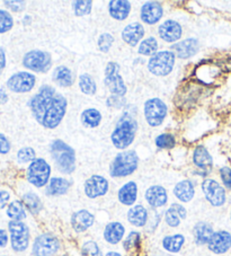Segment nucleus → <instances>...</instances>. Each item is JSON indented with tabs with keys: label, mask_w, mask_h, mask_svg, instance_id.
Wrapping results in <instances>:
<instances>
[{
	"label": "nucleus",
	"mask_w": 231,
	"mask_h": 256,
	"mask_svg": "<svg viewBox=\"0 0 231 256\" xmlns=\"http://www.w3.org/2000/svg\"><path fill=\"white\" fill-rule=\"evenodd\" d=\"M113 42H114V38L112 34L102 33L98 38V41H97V46H98L100 51L106 54V52H108L110 48H112Z\"/></svg>",
	"instance_id": "nucleus-43"
},
{
	"label": "nucleus",
	"mask_w": 231,
	"mask_h": 256,
	"mask_svg": "<svg viewBox=\"0 0 231 256\" xmlns=\"http://www.w3.org/2000/svg\"><path fill=\"white\" fill-rule=\"evenodd\" d=\"M141 244V234L138 232H131L123 240V248L126 252L134 250Z\"/></svg>",
	"instance_id": "nucleus-39"
},
{
	"label": "nucleus",
	"mask_w": 231,
	"mask_h": 256,
	"mask_svg": "<svg viewBox=\"0 0 231 256\" xmlns=\"http://www.w3.org/2000/svg\"><path fill=\"white\" fill-rule=\"evenodd\" d=\"M28 105L38 123L46 129H56L64 120L68 102L56 88L44 85L30 100Z\"/></svg>",
	"instance_id": "nucleus-1"
},
{
	"label": "nucleus",
	"mask_w": 231,
	"mask_h": 256,
	"mask_svg": "<svg viewBox=\"0 0 231 256\" xmlns=\"http://www.w3.org/2000/svg\"><path fill=\"white\" fill-rule=\"evenodd\" d=\"M185 244V236L182 234H175V235H168L162 238V246L168 253L177 254L180 253Z\"/></svg>",
	"instance_id": "nucleus-32"
},
{
	"label": "nucleus",
	"mask_w": 231,
	"mask_h": 256,
	"mask_svg": "<svg viewBox=\"0 0 231 256\" xmlns=\"http://www.w3.org/2000/svg\"><path fill=\"white\" fill-rule=\"evenodd\" d=\"M174 196L180 202L188 203L195 196V185L190 180H184L177 183L174 188Z\"/></svg>",
	"instance_id": "nucleus-26"
},
{
	"label": "nucleus",
	"mask_w": 231,
	"mask_h": 256,
	"mask_svg": "<svg viewBox=\"0 0 231 256\" xmlns=\"http://www.w3.org/2000/svg\"><path fill=\"white\" fill-rule=\"evenodd\" d=\"M126 235V227L118 222H110L104 228V240L110 245H118Z\"/></svg>",
	"instance_id": "nucleus-23"
},
{
	"label": "nucleus",
	"mask_w": 231,
	"mask_h": 256,
	"mask_svg": "<svg viewBox=\"0 0 231 256\" xmlns=\"http://www.w3.org/2000/svg\"><path fill=\"white\" fill-rule=\"evenodd\" d=\"M10 200V193L8 191H0V210L5 208L8 204V201Z\"/></svg>",
	"instance_id": "nucleus-49"
},
{
	"label": "nucleus",
	"mask_w": 231,
	"mask_h": 256,
	"mask_svg": "<svg viewBox=\"0 0 231 256\" xmlns=\"http://www.w3.org/2000/svg\"><path fill=\"white\" fill-rule=\"evenodd\" d=\"M4 5H5L7 8H10V10H12V12H20L25 10L26 2H22V0H12V2H4Z\"/></svg>",
	"instance_id": "nucleus-46"
},
{
	"label": "nucleus",
	"mask_w": 231,
	"mask_h": 256,
	"mask_svg": "<svg viewBox=\"0 0 231 256\" xmlns=\"http://www.w3.org/2000/svg\"><path fill=\"white\" fill-rule=\"evenodd\" d=\"M158 34L162 41L167 43H174L180 41L182 34H183V28H182L178 22L168 20L159 26Z\"/></svg>",
	"instance_id": "nucleus-20"
},
{
	"label": "nucleus",
	"mask_w": 231,
	"mask_h": 256,
	"mask_svg": "<svg viewBox=\"0 0 231 256\" xmlns=\"http://www.w3.org/2000/svg\"><path fill=\"white\" fill-rule=\"evenodd\" d=\"M8 230L10 234L12 248L17 253H22L28 248L30 234L28 224L23 222L12 220L8 224Z\"/></svg>",
	"instance_id": "nucleus-7"
},
{
	"label": "nucleus",
	"mask_w": 231,
	"mask_h": 256,
	"mask_svg": "<svg viewBox=\"0 0 231 256\" xmlns=\"http://www.w3.org/2000/svg\"><path fill=\"white\" fill-rule=\"evenodd\" d=\"M2 256H6V255H2Z\"/></svg>",
	"instance_id": "nucleus-56"
},
{
	"label": "nucleus",
	"mask_w": 231,
	"mask_h": 256,
	"mask_svg": "<svg viewBox=\"0 0 231 256\" xmlns=\"http://www.w3.org/2000/svg\"><path fill=\"white\" fill-rule=\"evenodd\" d=\"M70 224L71 227L74 229V232L77 234L85 232L88 229L94 226L95 216L92 214L90 211H88L86 209L78 210L71 216Z\"/></svg>",
	"instance_id": "nucleus-16"
},
{
	"label": "nucleus",
	"mask_w": 231,
	"mask_h": 256,
	"mask_svg": "<svg viewBox=\"0 0 231 256\" xmlns=\"http://www.w3.org/2000/svg\"><path fill=\"white\" fill-rule=\"evenodd\" d=\"M26 178L35 188L46 186L51 180V166L43 158H36L26 170Z\"/></svg>",
	"instance_id": "nucleus-5"
},
{
	"label": "nucleus",
	"mask_w": 231,
	"mask_h": 256,
	"mask_svg": "<svg viewBox=\"0 0 231 256\" xmlns=\"http://www.w3.org/2000/svg\"><path fill=\"white\" fill-rule=\"evenodd\" d=\"M158 50V42L154 36L146 38L140 43L139 46V54L141 56H152L157 54Z\"/></svg>",
	"instance_id": "nucleus-37"
},
{
	"label": "nucleus",
	"mask_w": 231,
	"mask_h": 256,
	"mask_svg": "<svg viewBox=\"0 0 231 256\" xmlns=\"http://www.w3.org/2000/svg\"><path fill=\"white\" fill-rule=\"evenodd\" d=\"M52 79L58 86L64 88L72 86L74 82L72 72L68 67H66V66H59V67L53 70Z\"/></svg>",
	"instance_id": "nucleus-31"
},
{
	"label": "nucleus",
	"mask_w": 231,
	"mask_h": 256,
	"mask_svg": "<svg viewBox=\"0 0 231 256\" xmlns=\"http://www.w3.org/2000/svg\"><path fill=\"white\" fill-rule=\"evenodd\" d=\"M131 12V4L128 0H110L108 2V12L112 18L124 20Z\"/></svg>",
	"instance_id": "nucleus-28"
},
{
	"label": "nucleus",
	"mask_w": 231,
	"mask_h": 256,
	"mask_svg": "<svg viewBox=\"0 0 231 256\" xmlns=\"http://www.w3.org/2000/svg\"><path fill=\"white\" fill-rule=\"evenodd\" d=\"M80 121L84 126L86 128H96L100 126L102 121V114L96 108H87L82 113L80 116Z\"/></svg>",
	"instance_id": "nucleus-34"
},
{
	"label": "nucleus",
	"mask_w": 231,
	"mask_h": 256,
	"mask_svg": "<svg viewBox=\"0 0 231 256\" xmlns=\"http://www.w3.org/2000/svg\"><path fill=\"white\" fill-rule=\"evenodd\" d=\"M61 248L59 238L50 232H44L35 238L32 245L33 256H54Z\"/></svg>",
	"instance_id": "nucleus-8"
},
{
	"label": "nucleus",
	"mask_w": 231,
	"mask_h": 256,
	"mask_svg": "<svg viewBox=\"0 0 231 256\" xmlns=\"http://www.w3.org/2000/svg\"><path fill=\"white\" fill-rule=\"evenodd\" d=\"M138 131L136 120L130 114H124L118 118L114 130L110 136L114 147L120 150H124L130 147L134 141Z\"/></svg>",
	"instance_id": "nucleus-2"
},
{
	"label": "nucleus",
	"mask_w": 231,
	"mask_h": 256,
	"mask_svg": "<svg viewBox=\"0 0 231 256\" xmlns=\"http://www.w3.org/2000/svg\"><path fill=\"white\" fill-rule=\"evenodd\" d=\"M193 162L198 170H202L204 172H206V173L211 170L213 166L212 156L204 146H198V147L194 149Z\"/></svg>",
	"instance_id": "nucleus-27"
},
{
	"label": "nucleus",
	"mask_w": 231,
	"mask_h": 256,
	"mask_svg": "<svg viewBox=\"0 0 231 256\" xmlns=\"http://www.w3.org/2000/svg\"><path fill=\"white\" fill-rule=\"evenodd\" d=\"M103 256H123V255L121 253H118V252L110 250V252H108V253H105Z\"/></svg>",
	"instance_id": "nucleus-53"
},
{
	"label": "nucleus",
	"mask_w": 231,
	"mask_h": 256,
	"mask_svg": "<svg viewBox=\"0 0 231 256\" xmlns=\"http://www.w3.org/2000/svg\"><path fill=\"white\" fill-rule=\"evenodd\" d=\"M168 108L160 98H150L144 103V114L150 126H159L165 120Z\"/></svg>",
	"instance_id": "nucleus-9"
},
{
	"label": "nucleus",
	"mask_w": 231,
	"mask_h": 256,
	"mask_svg": "<svg viewBox=\"0 0 231 256\" xmlns=\"http://www.w3.org/2000/svg\"><path fill=\"white\" fill-rule=\"evenodd\" d=\"M230 219H231V212H230Z\"/></svg>",
	"instance_id": "nucleus-55"
},
{
	"label": "nucleus",
	"mask_w": 231,
	"mask_h": 256,
	"mask_svg": "<svg viewBox=\"0 0 231 256\" xmlns=\"http://www.w3.org/2000/svg\"><path fill=\"white\" fill-rule=\"evenodd\" d=\"M144 198L152 209H159L165 206L168 202V193L162 185H152L146 188Z\"/></svg>",
	"instance_id": "nucleus-19"
},
{
	"label": "nucleus",
	"mask_w": 231,
	"mask_h": 256,
	"mask_svg": "<svg viewBox=\"0 0 231 256\" xmlns=\"http://www.w3.org/2000/svg\"><path fill=\"white\" fill-rule=\"evenodd\" d=\"M139 166V157L134 150H126L118 154L110 166V175L114 178H122L132 175Z\"/></svg>",
	"instance_id": "nucleus-4"
},
{
	"label": "nucleus",
	"mask_w": 231,
	"mask_h": 256,
	"mask_svg": "<svg viewBox=\"0 0 231 256\" xmlns=\"http://www.w3.org/2000/svg\"><path fill=\"white\" fill-rule=\"evenodd\" d=\"M220 178L224 188L231 190V168L228 166H224L220 168Z\"/></svg>",
	"instance_id": "nucleus-45"
},
{
	"label": "nucleus",
	"mask_w": 231,
	"mask_h": 256,
	"mask_svg": "<svg viewBox=\"0 0 231 256\" xmlns=\"http://www.w3.org/2000/svg\"><path fill=\"white\" fill-rule=\"evenodd\" d=\"M128 222L136 228L144 227L149 222V212L142 204H134L128 211Z\"/></svg>",
	"instance_id": "nucleus-24"
},
{
	"label": "nucleus",
	"mask_w": 231,
	"mask_h": 256,
	"mask_svg": "<svg viewBox=\"0 0 231 256\" xmlns=\"http://www.w3.org/2000/svg\"><path fill=\"white\" fill-rule=\"evenodd\" d=\"M82 256H100V248L94 240H87L82 246Z\"/></svg>",
	"instance_id": "nucleus-44"
},
{
	"label": "nucleus",
	"mask_w": 231,
	"mask_h": 256,
	"mask_svg": "<svg viewBox=\"0 0 231 256\" xmlns=\"http://www.w3.org/2000/svg\"><path fill=\"white\" fill-rule=\"evenodd\" d=\"M138 198V185L133 180L123 184L118 192V200L126 206H133Z\"/></svg>",
	"instance_id": "nucleus-25"
},
{
	"label": "nucleus",
	"mask_w": 231,
	"mask_h": 256,
	"mask_svg": "<svg viewBox=\"0 0 231 256\" xmlns=\"http://www.w3.org/2000/svg\"><path fill=\"white\" fill-rule=\"evenodd\" d=\"M176 56L170 50L158 51L152 56L148 62L149 72L154 76H167L170 74L175 66Z\"/></svg>",
	"instance_id": "nucleus-6"
},
{
	"label": "nucleus",
	"mask_w": 231,
	"mask_h": 256,
	"mask_svg": "<svg viewBox=\"0 0 231 256\" xmlns=\"http://www.w3.org/2000/svg\"><path fill=\"white\" fill-rule=\"evenodd\" d=\"M124 103H126V100H124L123 97L116 96V95H112L108 100H106V104H108L110 108H118L116 104H118L120 108H122Z\"/></svg>",
	"instance_id": "nucleus-48"
},
{
	"label": "nucleus",
	"mask_w": 231,
	"mask_h": 256,
	"mask_svg": "<svg viewBox=\"0 0 231 256\" xmlns=\"http://www.w3.org/2000/svg\"><path fill=\"white\" fill-rule=\"evenodd\" d=\"M105 86L113 95L123 97L126 94V86L120 74V64L116 62H108L105 68Z\"/></svg>",
	"instance_id": "nucleus-10"
},
{
	"label": "nucleus",
	"mask_w": 231,
	"mask_h": 256,
	"mask_svg": "<svg viewBox=\"0 0 231 256\" xmlns=\"http://www.w3.org/2000/svg\"><path fill=\"white\" fill-rule=\"evenodd\" d=\"M8 244V234L4 229H0V247H6Z\"/></svg>",
	"instance_id": "nucleus-51"
},
{
	"label": "nucleus",
	"mask_w": 231,
	"mask_h": 256,
	"mask_svg": "<svg viewBox=\"0 0 231 256\" xmlns=\"http://www.w3.org/2000/svg\"><path fill=\"white\" fill-rule=\"evenodd\" d=\"M61 256H69L68 254H64V255H61Z\"/></svg>",
	"instance_id": "nucleus-54"
},
{
	"label": "nucleus",
	"mask_w": 231,
	"mask_h": 256,
	"mask_svg": "<svg viewBox=\"0 0 231 256\" xmlns=\"http://www.w3.org/2000/svg\"><path fill=\"white\" fill-rule=\"evenodd\" d=\"M154 142L159 149H172L176 144V140L172 134H162L157 136Z\"/></svg>",
	"instance_id": "nucleus-40"
},
{
	"label": "nucleus",
	"mask_w": 231,
	"mask_h": 256,
	"mask_svg": "<svg viewBox=\"0 0 231 256\" xmlns=\"http://www.w3.org/2000/svg\"><path fill=\"white\" fill-rule=\"evenodd\" d=\"M14 26V20L10 12L0 10V34L7 33Z\"/></svg>",
	"instance_id": "nucleus-41"
},
{
	"label": "nucleus",
	"mask_w": 231,
	"mask_h": 256,
	"mask_svg": "<svg viewBox=\"0 0 231 256\" xmlns=\"http://www.w3.org/2000/svg\"><path fill=\"white\" fill-rule=\"evenodd\" d=\"M10 142L5 136L2 134H0V155H6L10 152Z\"/></svg>",
	"instance_id": "nucleus-47"
},
{
	"label": "nucleus",
	"mask_w": 231,
	"mask_h": 256,
	"mask_svg": "<svg viewBox=\"0 0 231 256\" xmlns=\"http://www.w3.org/2000/svg\"><path fill=\"white\" fill-rule=\"evenodd\" d=\"M71 186L70 180L64 178H51L46 186V194L48 196H60L68 193Z\"/></svg>",
	"instance_id": "nucleus-30"
},
{
	"label": "nucleus",
	"mask_w": 231,
	"mask_h": 256,
	"mask_svg": "<svg viewBox=\"0 0 231 256\" xmlns=\"http://www.w3.org/2000/svg\"><path fill=\"white\" fill-rule=\"evenodd\" d=\"M17 160L20 164H26V162H32L36 160V154L35 150L30 147H24L18 150L17 152Z\"/></svg>",
	"instance_id": "nucleus-42"
},
{
	"label": "nucleus",
	"mask_w": 231,
	"mask_h": 256,
	"mask_svg": "<svg viewBox=\"0 0 231 256\" xmlns=\"http://www.w3.org/2000/svg\"><path fill=\"white\" fill-rule=\"evenodd\" d=\"M188 217V210L183 204L172 203L165 212V222L168 227L177 228L182 224V220Z\"/></svg>",
	"instance_id": "nucleus-22"
},
{
	"label": "nucleus",
	"mask_w": 231,
	"mask_h": 256,
	"mask_svg": "<svg viewBox=\"0 0 231 256\" xmlns=\"http://www.w3.org/2000/svg\"><path fill=\"white\" fill-rule=\"evenodd\" d=\"M36 84V78L33 74L28 72H20L12 74V76L7 80L8 90L12 92H28L34 88Z\"/></svg>",
	"instance_id": "nucleus-13"
},
{
	"label": "nucleus",
	"mask_w": 231,
	"mask_h": 256,
	"mask_svg": "<svg viewBox=\"0 0 231 256\" xmlns=\"http://www.w3.org/2000/svg\"><path fill=\"white\" fill-rule=\"evenodd\" d=\"M164 10L162 4L157 2H146L141 7V20L146 25H154L162 20Z\"/></svg>",
	"instance_id": "nucleus-18"
},
{
	"label": "nucleus",
	"mask_w": 231,
	"mask_h": 256,
	"mask_svg": "<svg viewBox=\"0 0 231 256\" xmlns=\"http://www.w3.org/2000/svg\"><path fill=\"white\" fill-rule=\"evenodd\" d=\"M110 190V183L108 178L102 175H92L90 178L86 180L84 185V191L87 198H97L104 196L108 194Z\"/></svg>",
	"instance_id": "nucleus-14"
},
{
	"label": "nucleus",
	"mask_w": 231,
	"mask_h": 256,
	"mask_svg": "<svg viewBox=\"0 0 231 256\" xmlns=\"http://www.w3.org/2000/svg\"><path fill=\"white\" fill-rule=\"evenodd\" d=\"M92 0H77V2H72V10L76 16L90 15L92 12Z\"/></svg>",
	"instance_id": "nucleus-38"
},
{
	"label": "nucleus",
	"mask_w": 231,
	"mask_h": 256,
	"mask_svg": "<svg viewBox=\"0 0 231 256\" xmlns=\"http://www.w3.org/2000/svg\"><path fill=\"white\" fill-rule=\"evenodd\" d=\"M144 36V28L140 23H131L122 30V40L128 46H136Z\"/></svg>",
	"instance_id": "nucleus-21"
},
{
	"label": "nucleus",
	"mask_w": 231,
	"mask_h": 256,
	"mask_svg": "<svg viewBox=\"0 0 231 256\" xmlns=\"http://www.w3.org/2000/svg\"><path fill=\"white\" fill-rule=\"evenodd\" d=\"M7 216L14 222H23L28 217L26 214V208L23 201L15 200L8 204L7 208Z\"/></svg>",
	"instance_id": "nucleus-33"
},
{
	"label": "nucleus",
	"mask_w": 231,
	"mask_h": 256,
	"mask_svg": "<svg viewBox=\"0 0 231 256\" xmlns=\"http://www.w3.org/2000/svg\"><path fill=\"white\" fill-rule=\"evenodd\" d=\"M208 248L216 255L226 254L231 248V234L226 230L214 232L208 242Z\"/></svg>",
	"instance_id": "nucleus-15"
},
{
	"label": "nucleus",
	"mask_w": 231,
	"mask_h": 256,
	"mask_svg": "<svg viewBox=\"0 0 231 256\" xmlns=\"http://www.w3.org/2000/svg\"><path fill=\"white\" fill-rule=\"evenodd\" d=\"M5 67H6V52H5V48L0 46V74H2Z\"/></svg>",
	"instance_id": "nucleus-50"
},
{
	"label": "nucleus",
	"mask_w": 231,
	"mask_h": 256,
	"mask_svg": "<svg viewBox=\"0 0 231 256\" xmlns=\"http://www.w3.org/2000/svg\"><path fill=\"white\" fill-rule=\"evenodd\" d=\"M50 152L58 170L66 175L74 173L76 170V152L72 147L62 140H54L50 146Z\"/></svg>",
	"instance_id": "nucleus-3"
},
{
	"label": "nucleus",
	"mask_w": 231,
	"mask_h": 256,
	"mask_svg": "<svg viewBox=\"0 0 231 256\" xmlns=\"http://www.w3.org/2000/svg\"><path fill=\"white\" fill-rule=\"evenodd\" d=\"M23 66L35 72H48L52 66L51 54L46 51L32 50L24 56Z\"/></svg>",
	"instance_id": "nucleus-12"
},
{
	"label": "nucleus",
	"mask_w": 231,
	"mask_h": 256,
	"mask_svg": "<svg viewBox=\"0 0 231 256\" xmlns=\"http://www.w3.org/2000/svg\"><path fill=\"white\" fill-rule=\"evenodd\" d=\"M213 234H214V230H213V227L208 222H200L198 224H195V226L193 228L195 244L198 246L208 245V242L210 240Z\"/></svg>",
	"instance_id": "nucleus-29"
},
{
	"label": "nucleus",
	"mask_w": 231,
	"mask_h": 256,
	"mask_svg": "<svg viewBox=\"0 0 231 256\" xmlns=\"http://www.w3.org/2000/svg\"><path fill=\"white\" fill-rule=\"evenodd\" d=\"M202 192L204 194L206 200L210 203L212 206L220 208L224 206L226 202V192L222 185L216 182V180L206 178L202 182Z\"/></svg>",
	"instance_id": "nucleus-11"
},
{
	"label": "nucleus",
	"mask_w": 231,
	"mask_h": 256,
	"mask_svg": "<svg viewBox=\"0 0 231 256\" xmlns=\"http://www.w3.org/2000/svg\"><path fill=\"white\" fill-rule=\"evenodd\" d=\"M79 88H80V90L84 94L90 96L95 95V92L97 90L94 78L88 74H80V77H79Z\"/></svg>",
	"instance_id": "nucleus-36"
},
{
	"label": "nucleus",
	"mask_w": 231,
	"mask_h": 256,
	"mask_svg": "<svg viewBox=\"0 0 231 256\" xmlns=\"http://www.w3.org/2000/svg\"><path fill=\"white\" fill-rule=\"evenodd\" d=\"M200 48V44L196 38H190L183 40V41L177 42L175 44H172L170 46V51L174 54L175 56H178L180 59H190L192 58L193 56L198 54Z\"/></svg>",
	"instance_id": "nucleus-17"
},
{
	"label": "nucleus",
	"mask_w": 231,
	"mask_h": 256,
	"mask_svg": "<svg viewBox=\"0 0 231 256\" xmlns=\"http://www.w3.org/2000/svg\"><path fill=\"white\" fill-rule=\"evenodd\" d=\"M23 203L25 208L28 209L32 214H38L42 211L43 209V203L41 198L33 192L25 193L23 196Z\"/></svg>",
	"instance_id": "nucleus-35"
},
{
	"label": "nucleus",
	"mask_w": 231,
	"mask_h": 256,
	"mask_svg": "<svg viewBox=\"0 0 231 256\" xmlns=\"http://www.w3.org/2000/svg\"><path fill=\"white\" fill-rule=\"evenodd\" d=\"M7 100L8 98L5 88H0V102H2V103H6Z\"/></svg>",
	"instance_id": "nucleus-52"
}]
</instances>
